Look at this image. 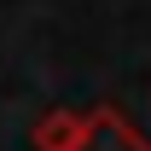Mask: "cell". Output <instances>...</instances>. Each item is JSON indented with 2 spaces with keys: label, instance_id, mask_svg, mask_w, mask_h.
Listing matches in <instances>:
<instances>
[{
  "label": "cell",
  "instance_id": "obj_1",
  "mask_svg": "<svg viewBox=\"0 0 151 151\" xmlns=\"http://www.w3.org/2000/svg\"><path fill=\"white\" fill-rule=\"evenodd\" d=\"M70 151H151V139L116 105H99V111H81V134Z\"/></svg>",
  "mask_w": 151,
  "mask_h": 151
},
{
  "label": "cell",
  "instance_id": "obj_2",
  "mask_svg": "<svg viewBox=\"0 0 151 151\" xmlns=\"http://www.w3.org/2000/svg\"><path fill=\"white\" fill-rule=\"evenodd\" d=\"M76 134H81V111L52 105V111H41V122L29 128V145H35V151H70Z\"/></svg>",
  "mask_w": 151,
  "mask_h": 151
}]
</instances>
